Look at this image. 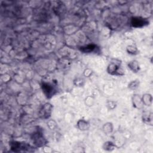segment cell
Masks as SVG:
<instances>
[{
  "label": "cell",
  "instance_id": "cell-3",
  "mask_svg": "<svg viewBox=\"0 0 153 153\" xmlns=\"http://www.w3.org/2000/svg\"><path fill=\"white\" fill-rule=\"evenodd\" d=\"M94 47H95V46L93 45H89L86 46L85 48H81V50H82V51H83L84 52H90L94 48Z\"/></svg>",
  "mask_w": 153,
  "mask_h": 153
},
{
  "label": "cell",
  "instance_id": "cell-1",
  "mask_svg": "<svg viewBox=\"0 0 153 153\" xmlns=\"http://www.w3.org/2000/svg\"><path fill=\"white\" fill-rule=\"evenodd\" d=\"M42 89L45 94L47 97H49V96L53 95V91L54 90L53 85L50 84V83H44L42 85Z\"/></svg>",
  "mask_w": 153,
  "mask_h": 153
},
{
  "label": "cell",
  "instance_id": "cell-2",
  "mask_svg": "<svg viewBox=\"0 0 153 153\" xmlns=\"http://www.w3.org/2000/svg\"><path fill=\"white\" fill-rule=\"evenodd\" d=\"M147 23L145 20L140 17H134L131 20V24L134 27H142Z\"/></svg>",
  "mask_w": 153,
  "mask_h": 153
}]
</instances>
